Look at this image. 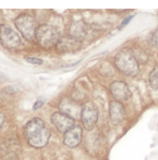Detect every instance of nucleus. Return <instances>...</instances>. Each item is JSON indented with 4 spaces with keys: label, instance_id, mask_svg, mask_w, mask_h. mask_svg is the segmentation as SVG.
<instances>
[{
    "label": "nucleus",
    "instance_id": "4",
    "mask_svg": "<svg viewBox=\"0 0 158 160\" xmlns=\"http://www.w3.org/2000/svg\"><path fill=\"white\" fill-rule=\"evenodd\" d=\"M15 25L24 38L27 41H34L36 38V22L29 14H20L15 19Z\"/></svg>",
    "mask_w": 158,
    "mask_h": 160
},
{
    "label": "nucleus",
    "instance_id": "9",
    "mask_svg": "<svg viewBox=\"0 0 158 160\" xmlns=\"http://www.w3.org/2000/svg\"><path fill=\"white\" fill-rule=\"evenodd\" d=\"M83 136V128L79 125H75L74 128L66 131L63 136V144L68 148H76L81 144Z\"/></svg>",
    "mask_w": 158,
    "mask_h": 160
},
{
    "label": "nucleus",
    "instance_id": "18",
    "mask_svg": "<svg viewBox=\"0 0 158 160\" xmlns=\"http://www.w3.org/2000/svg\"><path fill=\"white\" fill-rule=\"evenodd\" d=\"M133 18V16H130V17H127L125 19H124L122 22H121V24L119 25V28H122L123 26H125V25H127L128 24V22H130V20H131V18Z\"/></svg>",
    "mask_w": 158,
    "mask_h": 160
},
{
    "label": "nucleus",
    "instance_id": "14",
    "mask_svg": "<svg viewBox=\"0 0 158 160\" xmlns=\"http://www.w3.org/2000/svg\"><path fill=\"white\" fill-rule=\"evenodd\" d=\"M149 81L152 89L158 90V67H155L150 73Z\"/></svg>",
    "mask_w": 158,
    "mask_h": 160
},
{
    "label": "nucleus",
    "instance_id": "10",
    "mask_svg": "<svg viewBox=\"0 0 158 160\" xmlns=\"http://www.w3.org/2000/svg\"><path fill=\"white\" fill-rule=\"evenodd\" d=\"M59 109H60V112L68 115L74 120L81 117L82 107L68 98H64L61 99L60 104H59Z\"/></svg>",
    "mask_w": 158,
    "mask_h": 160
},
{
    "label": "nucleus",
    "instance_id": "5",
    "mask_svg": "<svg viewBox=\"0 0 158 160\" xmlns=\"http://www.w3.org/2000/svg\"><path fill=\"white\" fill-rule=\"evenodd\" d=\"M0 42L10 50H16L21 47V40L18 33L6 24L0 25Z\"/></svg>",
    "mask_w": 158,
    "mask_h": 160
},
{
    "label": "nucleus",
    "instance_id": "12",
    "mask_svg": "<svg viewBox=\"0 0 158 160\" xmlns=\"http://www.w3.org/2000/svg\"><path fill=\"white\" fill-rule=\"evenodd\" d=\"M69 35L71 38L81 42L86 36V25L83 20L75 21L69 28Z\"/></svg>",
    "mask_w": 158,
    "mask_h": 160
},
{
    "label": "nucleus",
    "instance_id": "16",
    "mask_svg": "<svg viewBox=\"0 0 158 160\" xmlns=\"http://www.w3.org/2000/svg\"><path fill=\"white\" fill-rule=\"evenodd\" d=\"M150 44L152 45L153 48H157L158 47V28L152 34L151 39H150Z\"/></svg>",
    "mask_w": 158,
    "mask_h": 160
},
{
    "label": "nucleus",
    "instance_id": "11",
    "mask_svg": "<svg viewBox=\"0 0 158 160\" xmlns=\"http://www.w3.org/2000/svg\"><path fill=\"white\" fill-rule=\"evenodd\" d=\"M109 115L112 124H118L123 121L124 117H125V108L120 101H111L109 107Z\"/></svg>",
    "mask_w": 158,
    "mask_h": 160
},
{
    "label": "nucleus",
    "instance_id": "19",
    "mask_svg": "<svg viewBox=\"0 0 158 160\" xmlns=\"http://www.w3.org/2000/svg\"><path fill=\"white\" fill-rule=\"evenodd\" d=\"M4 122H5V116L3 115L2 113H0V128L2 127V124L4 123Z\"/></svg>",
    "mask_w": 158,
    "mask_h": 160
},
{
    "label": "nucleus",
    "instance_id": "1",
    "mask_svg": "<svg viewBox=\"0 0 158 160\" xmlns=\"http://www.w3.org/2000/svg\"><path fill=\"white\" fill-rule=\"evenodd\" d=\"M24 134L28 144L36 148L47 146L51 137L49 128H46L44 121L40 118H33L30 120L25 124Z\"/></svg>",
    "mask_w": 158,
    "mask_h": 160
},
{
    "label": "nucleus",
    "instance_id": "3",
    "mask_svg": "<svg viewBox=\"0 0 158 160\" xmlns=\"http://www.w3.org/2000/svg\"><path fill=\"white\" fill-rule=\"evenodd\" d=\"M36 41L38 44L43 48H52V47L57 45L59 42V33L54 27L44 24L37 27L36 30Z\"/></svg>",
    "mask_w": 158,
    "mask_h": 160
},
{
    "label": "nucleus",
    "instance_id": "15",
    "mask_svg": "<svg viewBox=\"0 0 158 160\" xmlns=\"http://www.w3.org/2000/svg\"><path fill=\"white\" fill-rule=\"evenodd\" d=\"M25 61L27 63L31 64V65H35V66H40V65H42L44 63L42 59L37 58V57H26Z\"/></svg>",
    "mask_w": 158,
    "mask_h": 160
},
{
    "label": "nucleus",
    "instance_id": "8",
    "mask_svg": "<svg viewBox=\"0 0 158 160\" xmlns=\"http://www.w3.org/2000/svg\"><path fill=\"white\" fill-rule=\"evenodd\" d=\"M110 92L117 101L128 100L131 97L129 86L121 80H117L110 85Z\"/></svg>",
    "mask_w": 158,
    "mask_h": 160
},
{
    "label": "nucleus",
    "instance_id": "6",
    "mask_svg": "<svg viewBox=\"0 0 158 160\" xmlns=\"http://www.w3.org/2000/svg\"><path fill=\"white\" fill-rule=\"evenodd\" d=\"M99 111L95 104L92 102H86L82 106L81 111V120L83 122L84 128L86 130H91L98 122Z\"/></svg>",
    "mask_w": 158,
    "mask_h": 160
},
{
    "label": "nucleus",
    "instance_id": "2",
    "mask_svg": "<svg viewBox=\"0 0 158 160\" xmlns=\"http://www.w3.org/2000/svg\"><path fill=\"white\" fill-rule=\"evenodd\" d=\"M115 65L117 70L127 76H135L140 72L136 57L129 49H121L115 56Z\"/></svg>",
    "mask_w": 158,
    "mask_h": 160
},
{
    "label": "nucleus",
    "instance_id": "17",
    "mask_svg": "<svg viewBox=\"0 0 158 160\" xmlns=\"http://www.w3.org/2000/svg\"><path fill=\"white\" fill-rule=\"evenodd\" d=\"M44 103H45V98H40L38 100H36V101H35L34 105H33V110H37V109L41 108V107L44 105Z\"/></svg>",
    "mask_w": 158,
    "mask_h": 160
},
{
    "label": "nucleus",
    "instance_id": "7",
    "mask_svg": "<svg viewBox=\"0 0 158 160\" xmlns=\"http://www.w3.org/2000/svg\"><path fill=\"white\" fill-rule=\"evenodd\" d=\"M52 123L59 132L65 133L75 127V120L62 112H54L51 117Z\"/></svg>",
    "mask_w": 158,
    "mask_h": 160
},
{
    "label": "nucleus",
    "instance_id": "13",
    "mask_svg": "<svg viewBox=\"0 0 158 160\" xmlns=\"http://www.w3.org/2000/svg\"><path fill=\"white\" fill-rule=\"evenodd\" d=\"M80 42H79L71 37L62 38L59 40L56 48H57L58 51H61V52L72 51V50H76L80 48Z\"/></svg>",
    "mask_w": 158,
    "mask_h": 160
}]
</instances>
